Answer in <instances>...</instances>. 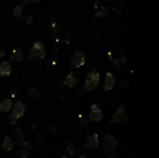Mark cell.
I'll return each instance as SVG.
<instances>
[{"label": "cell", "mask_w": 159, "mask_h": 158, "mask_svg": "<svg viewBox=\"0 0 159 158\" xmlns=\"http://www.w3.org/2000/svg\"><path fill=\"white\" fill-rule=\"evenodd\" d=\"M103 119V113H101L100 109L98 110H93L89 113V120L95 121V122H100Z\"/></svg>", "instance_id": "11"}, {"label": "cell", "mask_w": 159, "mask_h": 158, "mask_svg": "<svg viewBox=\"0 0 159 158\" xmlns=\"http://www.w3.org/2000/svg\"><path fill=\"white\" fill-rule=\"evenodd\" d=\"M18 119H19V118H18L14 113H10V115L8 116V122H10V125H16Z\"/></svg>", "instance_id": "19"}, {"label": "cell", "mask_w": 159, "mask_h": 158, "mask_svg": "<svg viewBox=\"0 0 159 158\" xmlns=\"http://www.w3.org/2000/svg\"><path fill=\"white\" fill-rule=\"evenodd\" d=\"M85 55L80 50H76L70 61V66L73 68H80L85 64Z\"/></svg>", "instance_id": "3"}, {"label": "cell", "mask_w": 159, "mask_h": 158, "mask_svg": "<svg viewBox=\"0 0 159 158\" xmlns=\"http://www.w3.org/2000/svg\"><path fill=\"white\" fill-rule=\"evenodd\" d=\"M36 1H38V0H24L23 4H27L29 2H36Z\"/></svg>", "instance_id": "26"}, {"label": "cell", "mask_w": 159, "mask_h": 158, "mask_svg": "<svg viewBox=\"0 0 159 158\" xmlns=\"http://www.w3.org/2000/svg\"><path fill=\"white\" fill-rule=\"evenodd\" d=\"M127 120V112L126 109L124 106H119L116 113H114V116L112 117V119L110 120V123L111 124H114V123H125Z\"/></svg>", "instance_id": "2"}, {"label": "cell", "mask_w": 159, "mask_h": 158, "mask_svg": "<svg viewBox=\"0 0 159 158\" xmlns=\"http://www.w3.org/2000/svg\"><path fill=\"white\" fill-rule=\"evenodd\" d=\"M51 135H53V134H57L58 132H57V129H56V128L55 126H51V129H50V132Z\"/></svg>", "instance_id": "24"}, {"label": "cell", "mask_w": 159, "mask_h": 158, "mask_svg": "<svg viewBox=\"0 0 159 158\" xmlns=\"http://www.w3.org/2000/svg\"><path fill=\"white\" fill-rule=\"evenodd\" d=\"M108 158H117V155L116 153H110V155Z\"/></svg>", "instance_id": "25"}, {"label": "cell", "mask_w": 159, "mask_h": 158, "mask_svg": "<svg viewBox=\"0 0 159 158\" xmlns=\"http://www.w3.org/2000/svg\"><path fill=\"white\" fill-rule=\"evenodd\" d=\"M113 65L116 68V70H120L122 66V61L120 60H113Z\"/></svg>", "instance_id": "21"}, {"label": "cell", "mask_w": 159, "mask_h": 158, "mask_svg": "<svg viewBox=\"0 0 159 158\" xmlns=\"http://www.w3.org/2000/svg\"><path fill=\"white\" fill-rule=\"evenodd\" d=\"M21 15H23V8L21 6L15 7L13 8V16H14L15 18H20Z\"/></svg>", "instance_id": "16"}, {"label": "cell", "mask_w": 159, "mask_h": 158, "mask_svg": "<svg viewBox=\"0 0 159 158\" xmlns=\"http://www.w3.org/2000/svg\"><path fill=\"white\" fill-rule=\"evenodd\" d=\"M99 144H100V142H99V139H98V135L94 133L89 137L87 142L86 143L85 147L86 148H97L99 146Z\"/></svg>", "instance_id": "8"}, {"label": "cell", "mask_w": 159, "mask_h": 158, "mask_svg": "<svg viewBox=\"0 0 159 158\" xmlns=\"http://www.w3.org/2000/svg\"><path fill=\"white\" fill-rule=\"evenodd\" d=\"M66 151L69 153L70 155H74V148L72 142H68L67 143V147H66Z\"/></svg>", "instance_id": "20"}, {"label": "cell", "mask_w": 159, "mask_h": 158, "mask_svg": "<svg viewBox=\"0 0 159 158\" xmlns=\"http://www.w3.org/2000/svg\"><path fill=\"white\" fill-rule=\"evenodd\" d=\"M12 108V102L10 99H5L0 103V112L8 113Z\"/></svg>", "instance_id": "10"}, {"label": "cell", "mask_w": 159, "mask_h": 158, "mask_svg": "<svg viewBox=\"0 0 159 158\" xmlns=\"http://www.w3.org/2000/svg\"><path fill=\"white\" fill-rule=\"evenodd\" d=\"M107 1H111V0H107Z\"/></svg>", "instance_id": "31"}, {"label": "cell", "mask_w": 159, "mask_h": 158, "mask_svg": "<svg viewBox=\"0 0 159 158\" xmlns=\"http://www.w3.org/2000/svg\"><path fill=\"white\" fill-rule=\"evenodd\" d=\"M100 74L96 70H91V71L87 74L85 85H84V89L86 90H91L94 89L95 87L99 86Z\"/></svg>", "instance_id": "1"}, {"label": "cell", "mask_w": 159, "mask_h": 158, "mask_svg": "<svg viewBox=\"0 0 159 158\" xmlns=\"http://www.w3.org/2000/svg\"><path fill=\"white\" fill-rule=\"evenodd\" d=\"M24 112H25V105L21 102H17L14 106H13V113L14 115L20 118L24 115Z\"/></svg>", "instance_id": "7"}, {"label": "cell", "mask_w": 159, "mask_h": 158, "mask_svg": "<svg viewBox=\"0 0 159 158\" xmlns=\"http://www.w3.org/2000/svg\"><path fill=\"white\" fill-rule=\"evenodd\" d=\"M11 65L8 61H2L0 63V77L10 76L11 74Z\"/></svg>", "instance_id": "6"}, {"label": "cell", "mask_w": 159, "mask_h": 158, "mask_svg": "<svg viewBox=\"0 0 159 158\" xmlns=\"http://www.w3.org/2000/svg\"><path fill=\"white\" fill-rule=\"evenodd\" d=\"M61 158H68V157H67V156H63Z\"/></svg>", "instance_id": "30"}, {"label": "cell", "mask_w": 159, "mask_h": 158, "mask_svg": "<svg viewBox=\"0 0 159 158\" xmlns=\"http://www.w3.org/2000/svg\"><path fill=\"white\" fill-rule=\"evenodd\" d=\"M27 58H28V60H34L35 58H37L36 51L34 50V47H32V49H30L29 53H28V56H27Z\"/></svg>", "instance_id": "17"}, {"label": "cell", "mask_w": 159, "mask_h": 158, "mask_svg": "<svg viewBox=\"0 0 159 158\" xmlns=\"http://www.w3.org/2000/svg\"><path fill=\"white\" fill-rule=\"evenodd\" d=\"M33 47L34 49V50L36 51L37 57L40 59H44L46 56V49L45 47H44L40 42H36L34 43V45L33 46Z\"/></svg>", "instance_id": "9"}, {"label": "cell", "mask_w": 159, "mask_h": 158, "mask_svg": "<svg viewBox=\"0 0 159 158\" xmlns=\"http://www.w3.org/2000/svg\"><path fill=\"white\" fill-rule=\"evenodd\" d=\"M79 158H86V156H85V155H81Z\"/></svg>", "instance_id": "29"}, {"label": "cell", "mask_w": 159, "mask_h": 158, "mask_svg": "<svg viewBox=\"0 0 159 158\" xmlns=\"http://www.w3.org/2000/svg\"><path fill=\"white\" fill-rule=\"evenodd\" d=\"M12 57L11 59L16 61V63H21V61L23 60V52L21 49H15L12 52Z\"/></svg>", "instance_id": "13"}, {"label": "cell", "mask_w": 159, "mask_h": 158, "mask_svg": "<svg viewBox=\"0 0 159 158\" xmlns=\"http://www.w3.org/2000/svg\"><path fill=\"white\" fill-rule=\"evenodd\" d=\"M98 109H100V106L99 103H93L91 105V111H93V110H98Z\"/></svg>", "instance_id": "22"}, {"label": "cell", "mask_w": 159, "mask_h": 158, "mask_svg": "<svg viewBox=\"0 0 159 158\" xmlns=\"http://www.w3.org/2000/svg\"><path fill=\"white\" fill-rule=\"evenodd\" d=\"M28 96H29V98L31 100H36L38 98V96H39V93L34 87H31L29 89V90H28Z\"/></svg>", "instance_id": "15"}, {"label": "cell", "mask_w": 159, "mask_h": 158, "mask_svg": "<svg viewBox=\"0 0 159 158\" xmlns=\"http://www.w3.org/2000/svg\"><path fill=\"white\" fill-rule=\"evenodd\" d=\"M27 157V152L23 151V152H21L20 155H19V158H26Z\"/></svg>", "instance_id": "23"}, {"label": "cell", "mask_w": 159, "mask_h": 158, "mask_svg": "<svg viewBox=\"0 0 159 158\" xmlns=\"http://www.w3.org/2000/svg\"><path fill=\"white\" fill-rule=\"evenodd\" d=\"M114 85H116V77L111 72H108L105 76V83H104V89L103 91H109L114 89Z\"/></svg>", "instance_id": "5"}, {"label": "cell", "mask_w": 159, "mask_h": 158, "mask_svg": "<svg viewBox=\"0 0 159 158\" xmlns=\"http://www.w3.org/2000/svg\"><path fill=\"white\" fill-rule=\"evenodd\" d=\"M77 83H78L77 78L74 76H73V74H69V76L66 77V79L64 80L63 85H66L69 87H74L77 85Z\"/></svg>", "instance_id": "12"}, {"label": "cell", "mask_w": 159, "mask_h": 158, "mask_svg": "<svg viewBox=\"0 0 159 158\" xmlns=\"http://www.w3.org/2000/svg\"><path fill=\"white\" fill-rule=\"evenodd\" d=\"M2 148L5 149L6 151H11L13 149V142L10 139V138L6 137L4 139L3 142H2Z\"/></svg>", "instance_id": "14"}, {"label": "cell", "mask_w": 159, "mask_h": 158, "mask_svg": "<svg viewBox=\"0 0 159 158\" xmlns=\"http://www.w3.org/2000/svg\"><path fill=\"white\" fill-rule=\"evenodd\" d=\"M81 124H82V125H84V124L86 125V124H87L86 119H84V118H82V117H81Z\"/></svg>", "instance_id": "28"}, {"label": "cell", "mask_w": 159, "mask_h": 158, "mask_svg": "<svg viewBox=\"0 0 159 158\" xmlns=\"http://www.w3.org/2000/svg\"><path fill=\"white\" fill-rule=\"evenodd\" d=\"M116 147V140L112 135H106L103 140V150L106 153H111Z\"/></svg>", "instance_id": "4"}, {"label": "cell", "mask_w": 159, "mask_h": 158, "mask_svg": "<svg viewBox=\"0 0 159 158\" xmlns=\"http://www.w3.org/2000/svg\"><path fill=\"white\" fill-rule=\"evenodd\" d=\"M106 13H107V10H106L104 8H100V10H98L94 14V18L97 19V18H100V17H103V16H104L106 14Z\"/></svg>", "instance_id": "18"}, {"label": "cell", "mask_w": 159, "mask_h": 158, "mask_svg": "<svg viewBox=\"0 0 159 158\" xmlns=\"http://www.w3.org/2000/svg\"><path fill=\"white\" fill-rule=\"evenodd\" d=\"M4 55H5V52H4V50L0 49V58H3Z\"/></svg>", "instance_id": "27"}]
</instances>
